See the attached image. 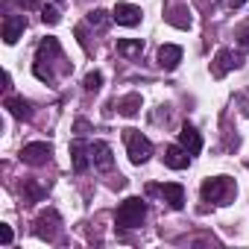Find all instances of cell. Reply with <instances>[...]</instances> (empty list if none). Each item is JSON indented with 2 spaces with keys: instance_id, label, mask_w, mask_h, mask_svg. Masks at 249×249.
I'll list each match as a JSON object with an SVG mask.
<instances>
[{
  "instance_id": "28",
  "label": "cell",
  "mask_w": 249,
  "mask_h": 249,
  "mask_svg": "<svg viewBox=\"0 0 249 249\" xmlns=\"http://www.w3.org/2000/svg\"><path fill=\"white\" fill-rule=\"evenodd\" d=\"M85 129H88V123H85V120H76V132H79V135H82V132H85Z\"/></svg>"
},
{
  "instance_id": "8",
  "label": "cell",
  "mask_w": 249,
  "mask_h": 249,
  "mask_svg": "<svg viewBox=\"0 0 249 249\" xmlns=\"http://www.w3.org/2000/svg\"><path fill=\"white\" fill-rule=\"evenodd\" d=\"M71 164H73L76 173H85L88 164H91V144H85L82 138H76L71 144Z\"/></svg>"
},
{
  "instance_id": "5",
  "label": "cell",
  "mask_w": 249,
  "mask_h": 249,
  "mask_svg": "<svg viewBox=\"0 0 249 249\" xmlns=\"http://www.w3.org/2000/svg\"><path fill=\"white\" fill-rule=\"evenodd\" d=\"M59 226H62V217H59L56 208H47V211H41V214L36 217V234H38L41 240H56Z\"/></svg>"
},
{
  "instance_id": "15",
  "label": "cell",
  "mask_w": 249,
  "mask_h": 249,
  "mask_svg": "<svg viewBox=\"0 0 249 249\" xmlns=\"http://www.w3.org/2000/svg\"><path fill=\"white\" fill-rule=\"evenodd\" d=\"M3 108H6L12 117H18V120H30V117H33V103L24 100V97H6Z\"/></svg>"
},
{
  "instance_id": "4",
  "label": "cell",
  "mask_w": 249,
  "mask_h": 249,
  "mask_svg": "<svg viewBox=\"0 0 249 249\" xmlns=\"http://www.w3.org/2000/svg\"><path fill=\"white\" fill-rule=\"evenodd\" d=\"M147 194H159L170 208H185V188L179 182H164V185H147Z\"/></svg>"
},
{
  "instance_id": "29",
  "label": "cell",
  "mask_w": 249,
  "mask_h": 249,
  "mask_svg": "<svg viewBox=\"0 0 249 249\" xmlns=\"http://www.w3.org/2000/svg\"><path fill=\"white\" fill-rule=\"evenodd\" d=\"M246 167H249V161H246Z\"/></svg>"
},
{
  "instance_id": "27",
  "label": "cell",
  "mask_w": 249,
  "mask_h": 249,
  "mask_svg": "<svg viewBox=\"0 0 249 249\" xmlns=\"http://www.w3.org/2000/svg\"><path fill=\"white\" fill-rule=\"evenodd\" d=\"M243 3H246V0H226V6H229V9H240Z\"/></svg>"
},
{
  "instance_id": "9",
  "label": "cell",
  "mask_w": 249,
  "mask_h": 249,
  "mask_svg": "<svg viewBox=\"0 0 249 249\" xmlns=\"http://www.w3.org/2000/svg\"><path fill=\"white\" fill-rule=\"evenodd\" d=\"M141 9L138 6H132V3H117L114 6V12H111V18L120 24V27H138L141 24Z\"/></svg>"
},
{
  "instance_id": "25",
  "label": "cell",
  "mask_w": 249,
  "mask_h": 249,
  "mask_svg": "<svg viewBox=\"0 0 249 249\" xmlns=\"http://www.w3.org/2000/svg\"><path fill=\"white\" fill-rule=\"evenodd\" d=\"M237 41H240V47H243V50H249V24L237 30Z\"/></svg>"
},
{
  "instance_id": "7",
  "label": "cell",
  "mask_w": 249,
  "mask_h": 249,
  "mask_svg": "<svg viewBox=\"0 0 249 249\" xmlns=\"http://www.w3.org/2000/svg\"><path fill=\"white\" fill-rule=\"evenodd\" d=\"M50 156H53V147H50L47 141H36V144H27V147L21 150V161L30 164V167H41V164H47Z\"/></svg>"
},
{
  "instance_id": "11",
  "label": "cell",
  "mask_w": 249,
  "mask_h": 249,
  "mask_svg": "<svg viewBox=\"0 0 249 249\" xmlns=\"http://www.w3.org/2000/svg\"><path fill=\"white\" fill-rule=\"evenodd\" d=\"M191 159H194V156H191L182 144H170V147L164 150V164L173 167V170H185V167L191 164Z\"/></svg>"
},
{
  "instance_id": "13",
  "label": "cell",
  "mask_w": 249,
  "mask_h": 249,
  "mask_svg": "<svg viewBox=\"0 0 249 249\" xmlns=\"http://www.w3.org/2000/svg\"><path fill=\"white\" fill-rule=\"evenodd\" d=\"M179 62H182V47L179 44H161L159 47V65L164 71H176Z\"/></svg>"
},
{
  "instance_id": "24",
  "label": "cell",
  "mask_w": 249,
  "mask_h": 249,
  "mask_svg": "<svg viewBox=\"0 0 249 249\" xmlns=\"http://www.w3.org/2000/svg\"><path fill=\"white\" fill-rule=\"evenodd\" d=\"M106 15H108V12H103V9H94V12H88V24H94V27H103V24H106Z\"/></svg>"
},
{
  "instance_id": "18",
  "label": "cell",
  "mask_w": 249,
  "mask_h": 249,
  "mask_svg": "<svg viewBox=\"0 0 249 249\" xmlns=\"http://www.w3.org/2000/svg\"><path fill=\"white\" fill-rule=\"evenodd\" d=\"M141 50H144V41L141 38H120L117 41V53L120 56H141Z\"/></svg>"
},
{
  "instance_id": "12",
  "label": "cell",
  "mask_w": 249,
  "mask_h": 249,
  "mask_svg": "<svg viewBox=\"0 0 249 249\" xmlns=\"http://www.w3.org/2000/svg\"><path fill=\"white\" fill-rule=\"evenodd\" d=\"M24 30H27V21L21 15H6L3 18V41L6 44H15L24 36Z\"/></svg>"
},
{
  "instance_id": "17",
  "label": "cell",
  "mask_w": 249,
  "mask_h": 249,
  "mask_svg": "<svg viewBox=\"0 0 249 249\" xmlns=\"http://www.w3.org/2000/svg\"><path fill=\"white\" fill-rule=\"evenodd\" d=\"M114 106H117V114H123V117H135L138 108H141V97H138V94H126V97L114 100Z\"/></svg>"
},
{
  "instance_id": "19",
  "label": "cell",
  "mask_w": 249,
  "mask_h": 249,
  "mask_svg": "<svg viewBox=\"0 0 249 249\" xmlns=\"http://www.w3.org/2000/svg\"><path fill=\"white\" fill-rule=\"evenodd\" d=\"M167 21H170L173 27H179V30H188V27H191V12H188L185 6H173V9L167 12Z\"/></svg>"
},
{
  "instance_id": "6",
  "label": "cell",
  "mask_w": 249,
  "mask_h": 249,
  "mask_svg": "<svg viewBox=\"0 0 249 249\" xmlns=\"http://www.w3.org/2000/svg\"><path fill=\"white\" fill-rule=\"evenodd\" d=\"M240 65H243V59H240L234 50L223 47V50H217V56H214V62H211V73H214L217 79H223L229 71H237Z\"/></svg>"
},
{
  "instance_id": "14",
  "label": "cell",
  "mask_w": 249,
  "mask_h": 249,
  "mask_svg": "<svg viewBox=\"0 0 249 249\" xmlns=\"http://www.w3.org/2000/svg\"><path fill=\"white\" fill-rule=\"evenodd\" d=\"M179 144H182L191 156H199V150H202V138H199V132L191 126V123H185V126L179 129Z\"/></svg>"
},
{
  "instance_id": "10",
  "label": "cell",
  "mask_w": 249,
  "mask_h": 249,
  "mask_svg": "<svg viewBox=\"0 0 249 249\" xmlns=\"http://www.w3.org/2000/svg\"><path fill=\"white\" fill-rule=\"evenodd\" d=\"M91 161L103 170V173H108L111 167H114V156H111V147L106 144V141H94L91 144Z\"/></svg>"
},
{
  "instance_id": "16",
  "label": "cell",
  "mask_w": 249,
  "mask_h": 249,
  "mask_svg": "<svg viewBox=\"0 0 249 249\" xmlns=\"http://www.w3.org/2000/svg\"><path fill=\"white\" fill-rule=\"evenodd\" d=\"M56 59H62V47H59V38H44L41 44H38V50H36V62H56Z\"/></svg>"
},
{
  "instance_id": "3",
  "label": "cell",
  "mask_w": 249,
  "mask_h": 249,
  "mask_svg": "<svg viewBox=\"0 0 249 249\" xmlns=\"http://www.w3.org/2000/svg\"><path fill=\"white\" fill-rule=\"evenodd\" d=\"M126 153H129V161L132 164H144L153 156V144L138 129H126Z\"/></svg>"
},
{
  "instance_id": "20",
  "label": "cell",
  "mask_w": 249,
  "mask_h": 249,
  "mask_svg": "<svg viewBox=\"0 0 249 249\" xmlns=\"http://www.w3.org/2000/svg\"><path fill=\"white\" fill-rule=\"evenodd\" d=\"M44 194H47V191H44V188H38V185H36L33 179H27V182H24V196H27L30 202H38V199H41Z\"/></svg>"
},
{
  "instance_id": "21",
  "label": "cell",
  "mask_w": 249,
  "mask_h": 249,
  "mask_svg": "<svg viewBox=\"0 0 249 249\" xmlns=\"http://www.w3.org/2000/svg\"><path fill=\"white\" fill-rule=\"evenodd\" d=\"M82 85H85V91H100V85H103V73H100V71H91V73L85 76Z\"/></svg>"
},
{
  "instance_id": "2",
  "label": "cell",
  "mask_w": 249,
  "mask_h": 249,
  "mask_svg": "<svg viewBox=\"0 0 249 249\" xmlns=\"http://www.w3.org/2000/svg\"><path fill=\"white\" fill-rule=\"evenodd\" d=\"M147 217V202L141 196H129V199H123L117 214H114V223L120 229H138Z\"/></svg>"
},
{
  "instance_id": "22",
  "label": "cell",
  "mask_w": 249,
  "mask_h": 249,
  "mask_svg": "<svg viewBox=\"0 0 249 249\" xmlns=\"http://www.w3.org/2000/svg\"><path fill=\"white\" fill-rule=\"evenodd\" d=\"M41 21L53 27V24H59V21H62V15H59V9H56V6H44V9H41Z\"/></svg>"
},
{
  "instance_id": "26",
  "label": "cell",
  "mask_w": 249,
  "mask_h": 249,
  "mask_svg": "<svg viewBox=\"0 0 249 249\" xmlns=\"http://www.w3.org/2000/svg\"><path fill=\"white\" fill-rule=\"evenodd\" d=\"M15 3H18L21 9H38V6H41V0H15Z\"/></svg>"
},
{
  "instance_id": "1",
  "label": "cell",
  "mask_w": 249,
  "mask_h": 249,
  "mask_svg": "<svg viewBox=\"0 0 249 249\" xmlns=\"http://www.w3.org/2000/svg\"><path fill=\"white\" fill-rule=\"evenodd\" d=\"M199 194H202V199L211 202V205H229V202L234 199V194H237V185H234V179H229V176H208V179H202Z\"/></svg>"
},
{
  "instance_id": "23",
  "label": "cell",
  "mask_w": 249,
  "mask_h": 249,
  "mask_svg": "<svg viewBox=\"0 0 249 249\" xmlns=\"http://www.w3.org/2000/svg\"><path fill=\"white\" fill-rule=\"evenodd\" d=\"M12 240H15V234H12V226L0 223V243H3V246H9Z\"/></svg>"
}]
</instances>
